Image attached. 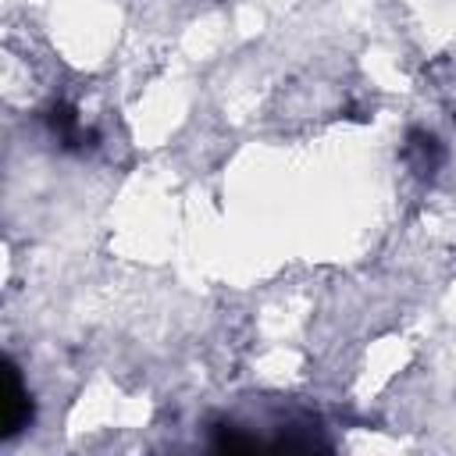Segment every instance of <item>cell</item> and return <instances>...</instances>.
<instances>
[{"label": "cell", "mask_w": 456, "mask_h": 456, "mask_svg": "<svg viewBox=\"0 0 456 456\" xmlns=\"http://www.w3.org/2000/svg\"><path fill=\"white\" fill-rule=\"evenodd\" d=\"M403 157H406L410 171H413V175H420V178L435 175V171L442 167V160H445V153H442V142H438L431 132H420V128H413V132L406 135Z\"/></svg>", "instance_id": "1"}, {"label": "cell", "mask_w": 456, "mask_h": 456, "mask_svg": "<svg viewBox=\"0 0 456 456\" xmlns=\"http://www.w3.org/2000/svg\"><path fill=\"white\" fill-rule=\"evenodd\" d=\"M46 125H50V132L61 139V146H68V150H86V146H93V132L78 121V110L75 107H68V103H53L50 110H46Z\"/></svg>", "instance_id": "2"}, {"label": "cell", "mask_w": 456, "mask_h": 456, "mask_svg": "<svg viewBox=\"0 0 456 456\" xmlns=\"http://www.w3.org/2000/svg\"><path fill=\"white\" fill-rule=\"evenodd\" d=\"M32 417V403H28V392L18 378V370L7 363V385H4V435H18Z\"/></svg>", "instance_id": "3"}]
</instances>
